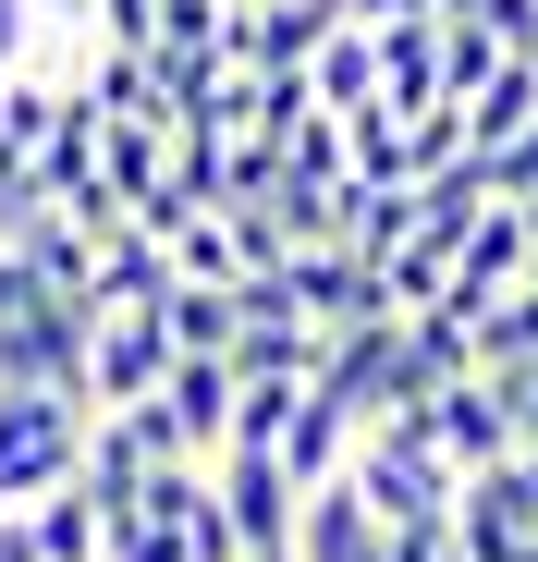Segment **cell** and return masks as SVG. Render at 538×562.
I'll list each match as a JSON object with an SVG mask.
<instances>
[{
	"mask_svg": "<svg viewBox=\"0 0 538 562\" xmlns=\"http://www.w3.org/2000/svg\"><path fill=\"white\" fill-rule=\"evenodd\" d=\"M490 562H538V538H514V550H490Z\"/></svg>",
	"mask_w": 538,
	"mask_h": 562,
	"instance_id": "f1b7e54d",
	"label": "cell"
},
{
	"mask_svg": "<svg viewBox=\"0 0 538 562\" xmlns=\"http://www.w3.org/2000/svg\"><path fill=\"white\" fill-rule=\"evenodd\" d=\"M306 86H318V111L380 99V37H368V25H330V37L306 49Z\"/></svg>",
	"mask_w": 538,
	"mask_h": 562,
	"instance_id": "2e32d148",
	"label": "cell"
},
{
	"mask_svg": "<svg viewBox=\"0 0 538 562\" xmlns=\"http://www.w3.org/2000/svg\"><path fill=\"white\" fill-rule=\"evenodd\" d=\"M159 330H171V355H233L245 306H233V281H171V294H159Z\"/></svg>",
	"mask_w": 538,
	"mask_h": 562,
	"instance_id": "9a60e30c",
	"label": "cell"
},
{
	"mask_svg": "<svg viewBox=\"0 0 538 562\" xmlns=\"http://www.w3.org/2000/svg\"><path fill=\"white\" fill-rule=\"evenodd\" d=\"M171 294V245L147 221H111L99 233V306H159Z\"/></svg>",
	"mask_w": 538,
	"mask_h": 562,
	"instance_id": "4fadbf2b",
	"label": "cell"
},
{
	"mask_svg": "<svg viewBox=\"0 0 538 562\" xmlns=\"http://www.w3.org/2000/svg\"><path fill=\"white\" fill-rule=\"evenodd\" d=\"M343 171L355 183H404V111L392 99H355L343 111Z\"/></svg>",
	"mask_w": 538,
	"mask_h": 562,
	"instance_id": "e0dca14e",
	"label": "cell"
},
{
	"mask_svg": "<svg viewBox=\"0 0 538 562\" xmlns=\"http://www.w3.org/2000/svg\"><path fill=\"white\" fill-rule=\"evenodd\" d=\"M490 61H502V37H490L478 13H440V99H466Z\"/></svg>",
	"mask_w": 538,
	"mask_h": 562,
	"instance_id": "44dd1931",
	"label": "cell"
},
{
	"mask_svg": "<svg viewBox=\"0 0 538 562\" xmlns=\"http://www.w3.org/2000/svg\"><path fill=\"white\" fill-rule=\"evenodd\" d=\"M111 562H184V526L147 514V502H123V514H111Z\"/></svg>",
	"mask_w": 538,
	"mask_h": 562,
	"instance_id": "7402d4cb",
	"label": "cell"
},
{
	"mask_svg": "<svg viewBox=\"0 0 538 562\" xmlns=\"http://www.w3.org/2000/svg\"><path fill=\"white\" fill-rule=\"evenodd\" d=\"M294 404H306V380H245V392H233V440H282Z\"/></svg>",
	"mask_w": 538,
	"mask_h": 562,
	"instance_id": "603a6c76",
	"label": "cell"
},
{
	"mask_svg": "<svg viewBox=\"0 0 538 562\" xmlns=\"http://www.w3.org/2000/svg\"><path fill=\"white\" fill-rule=\"evenodd\" d=\"M490 183H502V196H538V123H526V135L490 159Z\"/></svg>",
	"mask_w": 538,
	"mask_h": 562,
	"instance_id": "484cf974",
	"label": "cell"
},
{
	"mask_svg": "<svg viewBox=\"0 0 538 562\" xmlns=\"http://www.w3.org/2000/svg\"><path fill=\"white\" fill-rule=\"evenodd\" d=\"M233 392H245V380H233V355H171V380L147 392V404H159V440L209 464V452L233 440Z\"/></svg>",
	"mask_w": 538,
	"mask_h": 562,
	"instance_id": "5b68a950",
	"label": "cell"
},
{
	"mask_svg": "<svg viewBox=\"0 0 538 562\" xmlns=\"http://www.w3.org/2000/svg\"><path fill=\"white\" fill-rule=\"evenodd\" d=\"M269 452H282L306 490H318V477H343V452H355V404H330V392L306 380V404L282 416V440H269Z\"/></svg>",
	"mask_w": 538,
	"mask_h": 562,
	"instance_id": "5bb4252c",
	"label": "cell"
},
{
	"mask_svg": "<svg viewBox=\"0 0 538 562\" xmlns=\"http://www.w3.org/2000/svg\"><path fill=\"white\" fill-rule=\"evenodd\" d=\"M428 440L453 452V464L514 452V404H502V380H490V367H466V380H440V392H428Z\"/></svg>",
	"mask_w": 538,
	"mask_h": 562,
	"instance_id": "52a82bcc",
	"label": "cell"
},
{
	"mask_svg": "<svg viewBox=\"0 0 538 562\" xmlns=\"http://www.w3.org/2000/svg\"><path fill=\"white\" fill-rule=\"evenodd\" d=\"M526 123H538V49H502V61L466 86V147H478V159H502Z\"/></svg>",
	"mask_w": 538,
	"mask_h": 562,
	"instance_id": "ba28073f",
	"label": "cell"
},
{
	"mask_svg": "<svg viewBox=\"0 0 538 562\" xmlns=\"http://www.w3.org/2000/svg\"><path fill=\"white\" fill-rule=\"evenodd\" d=\"M245 562H294V550H245Z\"/></svg>",
	"mask_w": 538,
	"mask_h": 562,
	"instance_id": "4dcf8cb0",
	"label": "cell"
},
{
	"mask_svg": "<svg viewBox=\"0 0 538 562\" xmlns=\"http://www.w3.org/2000/svg\"><path fill=\"white\" fill-rule=\"evenodd\" d=\"M343 13H355V25H380V13H428V0H343Z\"/></svg>",
	"mask_w": 538,
	"mask_h": 562,
	"instance_id": "83f0119b",
	"label": "cell"
},
{
	"mask_svg": "<svg viewBox=\"0 0 538 562\" xmlns=\"http://www.w3.org/2000/svg\"><path fill=\"white\" fill-rule=\"evenodd\" d=\"M453 159H466V99H428V111H404V183L453 171Z\"/></svg>",
	"mask_w": 538,
	"mask_h": 562,
	"instance_id": "d6986e66",
	"label": "cell"
},
{
	"mask_svg": "<svg viewBox=\"0 0 538 562\" xmlns=\"http://www.w3.org/2000/svg\"><path fill=\"white\" fill-rule=\"evenodd\" d=\"M490 380H502V404H514V452H538V355H526V367H490Z\"/></svg>",
	"mask_w": 538,
	"mask_h": 562,
	"instance_id": "cb8c5ba5",
	"label": "cell"
},
{
	"mask_svg": "<svg viewBox=\"0 0 538 562\" xmlns=\"http://www.w3.org/2000/svg\"><path fill=\"white\" fill-rule=\"evenodd\" d=\"M86 380H99V404H147V392L171 380L159 306H99V355H86Z\"/></svg>",
	"mask_w": 538,
	"mask_h": 562,
	"instance_id": "8992f818",
	"label": "cell"
},
{
	"mask_svg": "<svg viewBox=\"0 0 538 562\" xmlns=\"http://www.w3.org/2000/svg\"><path fill=\"white\" fill-rule=\"evenodd\" d=\"M526 464H538V452H526Z\"/></svg>",
	"mask_w": 538,
	"mask_h": 562,
	"instance_id": "1f68e13d",
	"label": "cell"
},
{
	"mask_svg": "<svg viewBox=\"0 0 538 562\" xmlns=\"http://www.w3.org/2000/svg\"><path fill=\"white\" fill-rule=\"evenodd\" d=\"M233 0H159V61H221Z\"/></svg>",
	"mask_w": 538,
	"mask_h": 562,
	"instance_id": "ffe728a7",
	"label": "cell"
},
{
	"mask_svg": "<svg viewBox=\"0 0 538 562\" xmlns=\"http://www.w3.org/2000/svg\"><path fill=\"white\" fill-rule=\"evenodd\" d=\"M25 49H37V0H0V74H13Z\"/></svg>",
	"mask_w": 538,
	"mask_h": 562,
	"instance_id": "4316f807",
	"label": "cell"
},
{
	"mask_svg": "<svg viewBox=\"0 0 538 562\" xmlns=\"http://www.w3.org/2000/svg\"><path fill=\"white\" fill-rule=\"evenodd\" d=\"M478 25H490L502 49H538V0H478Z\"/></svg>",
	"mask_w": 538,
	"mask_h": 562,
	"instance_id": "d4e9b609",
	"label": "cell"
},
{
	"mask_svg": "<svg viewBox=\"0 0 538 562\" xmlns=\"http://www.w3.org/2000/svg\"><path fill=\"white\" fill-rule=\"evenodd\" d=\"M428 13H478V0H428Z\"/></svg>",
	"mask_w": 538,
	"mask_h": 562,
	"instance_id": "f546056e",
	"label": "cell"
},
{
	"mask_svg": "<svg viewBox=\"0 0 538 562\" xmlns=\"http://www.w3.org/2000/svg\"><path fill=\"white\" fill-rule=\"evenodd\" d=\"M86 392H49V380H0V502H37L86 464Z\"/></svg>",
	"mask_w": 538,
	"mask_h": 562,
	"instance_id": "6da1fadb",
	"label": "cell"
},
{
	"mask_svg": "<svg viewBox=\"0 0 538 562\" xmlns=\"http://www.w3.org/2000/svg\"><path fill=\"white\" fill-rule=\"evenodd\" d=\"M25 538H37V562H111V502L86 477H61V490L25 502Z\"/></svg>",
	"mask_w": 538,
	"mask_h": 562,
	"instance_id": "9c48e42d",
	"label": "cell"
},
{
	"mask_svg": "<svg viewBox=\"0 0 538 562\" xmlns=\"http://www.w3.org/2000/svg\"><path fill=\"white\" fill-rule=\"evenodd\" d=\"M282 281H294V306H306L318 330H343V318H392V269L355 257V245H294Z\"/></svg>",
	"mask_w": 538,
	"mask_h": 562,
	"instance_id": "277c9868",
	"label": "cell"
},
{
	"mask_svg": "<svg viewBox=\"0 0 538 562\" xmlns=\"http://www.w3.org/2000/svg\"><path fill=\"white\" fill-rule=\"evenodd\" d=\"M171 281H245V245H233V209H197L171 233Z\"/></svg>",
	"mask_w": 538,
	"mask_h": 562,
	"instance_id": "ac0fdd59",
	"label": "cell"
},
{
	"mask_svg": "<svg viewBox=\"0 0 538 562\" xmlns=\"http://www.w3.org/2000/svg\"><path fill=\"white\" fill-rule=\"evenodd\" d=\"M209 490H221V514H233L245 550H294V526H306V477H294L269 440H221V452H209Z\"/></svg>",
	"mask_w": 538,
	"mask_h": 562,
	"instance_id": "7a4b0ae2",
	"label": "cell"
},
{
	"mask_svg": "<svg viewBox=\"0 0 538 562\" xmlns=\"http://www.w3.org/2000/svg\"><path fill=\"white\" fill-rule=\"evenodd\" d=\"M294 562H392V538H380V514L355 502L343 477H318L306 490V526H294Z\"/></svg>",
	"mask_w": 538,
	"mask_h": 562,
	"instance_id": "30bf717a",
	"label": "cell"
},
{
	"mask_svg": "<svg viewBox=\"0 0 538 562\" xmlns=\"http://www.w3.org/2000/svg\"><path fill=\"white\" fill-rule=\"evenodd\" d=\"M380 99L392 111H428L440 99V13H380Z\"/></svg>",
	"mask_w": 538,
	"mask_h": 562,
	"instance_id": "8fae6325",
	"label": "cell"
},
{
	"mask_svg": "<svg viewBox=\"0 0 538 562\" xmlns=\"http://www.w3.org/2000/svg\"><path fill=\"white\" fill-rule=\"evenodd\" d=\"M392 330H404V367L440 392V380H466L478 367V318L453 306V294H428V306H392Z\"/></svg>",
	"mask_w": 538,
	"mask_h": 562,
	"instance_id": "7c38bea8",
	"label": "cell"
},
{
	"mask_svg": "<svg viewBox=\"0 0 538 562\" xmlns=\"http://www.w3.org/2000/svg\"><path fill=\"white\" fill-rule=\"evenodd\" d=\"M453 538H466V562L538 538V464H526V452H490V464L453 477Z\"/></svg>",
	"mask_w": 538,
	"mask_h": 562,
	"instance_id": "3957f363",
	"label": "cell"
}]
</instances>
